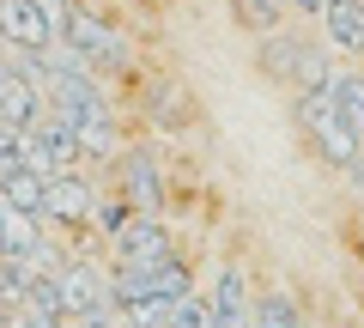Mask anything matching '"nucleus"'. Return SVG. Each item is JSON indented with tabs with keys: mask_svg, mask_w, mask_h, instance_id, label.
<instances>
[{
	"mask_svg": "<svg viewBox=\"0 0 364 328\" xmlns=\"http://www.w3.org/2000/svg\"><path fill=\"white\" fill-rule=\"evenodd\" d=\"M255 67H261L267 85L316 92V85H328V73H334V49H328L322 37H310V31H298V25H279V31H267V37L255 43Z\"/></svg>",
	"mask_w": 364,
	"mask_h": 328,
	"instance_id": "nucleus-1",
	"label": "nucleus"
},
{
	"mask_svg": "<svg viewBox=\"0 0 364 328\" xmlns=\"http://www.w3.org/2000/svg\"><path fill=\"white\" fill-rule=\"evenodd\" d=\"M291 116H298V128H304V140H310V152L322 158L328 171H346L352 158L364 152V140L340 122V110H334V97L316 85V92H291Z\"/></svg>",
	"mask_w": 364,
	"mask_h": 328,
	"instance_id": "nucleus-2",
	"label": "nucleus"
},
{
	"mask_svg": "<svg viewBox=\"0 0 364 328\" xmlns=\"http://www.w3.org/2000/svg\"><path fill=\"white\" fill-rule=\"evenodd\" d=\"M61 43H73L79 55L91 61V73L97 79H116V73H128V37H122L116 25H109L97 6H85V0H67V25H61Z\"/></svg>",
	"mask_w": 364,
	"mask_h": 328,
	"instance_id": "nucleus-3",
	"label": "nucleus"
},
{
	"mask_svg": "<svg viewBox=\"0 0 364 328\" xmlns=\"http://www.w3.org/2000/svg\"><path fill=\"white\" fill-rule=\"evenodd\" d=\"M104 189H109V183H91L85 171H55V176H49V207H43V225H55L73 250H85L91 213H97Z\"/></svg>",
	"mask_w": 364,
	"mask_h": 328,
	"instance_id": "nucleus-4",
	"label": "nucleus"
},
{
	"mask_svg": "<svg viewBox=\"0 0 364 328\" xmlns=\"http://www.w3.org/2000/svg\"><path fill=\"white\" fill-rule=\"evenodd\" d=\"M49 280H55V310H61V322H79L97 304H109V262H97L91 250H73Z\"/></svg>",
	"mask_w": 364,
	"mask_h": 328,
	"instance_id": "nucleus-5",
	"label": "nucleus"
},
{
	"mask_svg": "<svg viewBox=\"0 0 364 328\" xmlns=\"http://www.w3.org/2000/svg\"><path fill=\"white\" fill-rule=\"evenodd\" d=\"M109 171H116V176H109V189H116L134 213H164L170 183H164V164H158V152H152L146 140H128V146L116 152Z\"/></svg>",
	"mask_w": 364,
	"mask_h": 328,
	"instance_id": "nucleus-6",
	"label": "nucleus"
},
{
	"mask_svg": "<svg viewBox=\"0 0 364 328\" xmlns=\"http://www.w3.org/2000/svg\"><path fill=\"white\" fill-rule=\"evenodd\" d=\"M195 292V262L188 255H170L152 268H109V298L116 304H140V298H182Z\"/></svg>",
	"mask_w": 364,
	"mask_h": 328,
	"instance_id": "nucleus-7",
	"label": "nucleus"
},
{
	"mask_svg": "<svg viewBox=\"0 0 364 328\" xmlns=\"http://www.w3.org/2000/svg\"><path fill=\"white\" fill-rule=\"evenodd\" d=\"M176 250V231H170L158 213H134L116 237H109V268H152V262H170Z\"/></svg>",
	"mask_w": 364,
	"mask_h": 328,
	"instance_id": "nucleus-8",
	"label": "nucleus"
},
{
	"mask_svg": "<svg viewBox=\"0 0 364 328\" xmlns=\"http://www.w3.org/2000/svg\"><path fill=\"white\" fill-rule=\"evenodd\" d=\"M0 43L6 49H49V43H61V31L43 13V0H0Z\"/></svg>",
	"mask_w": 364,
	"mask_h": 328,
	"instance_id": "nucleus-9",
	"label": "nucleus"
},
{
	"mask_svg": "<svg viewBox=\"0 0 364 328\" xmlns=\"http://www.w3.org/2000/svg\"><path fill=\"white\" fill-rule=\"evenodd\" d=\"M213 328H255V292H249V268L225 262L213 280Z\"/></svg>",
	"mask_w": 364,
	"mask_h": 328,
	"instance_id": "nucleus-10",
	"label": "nucleus"
},
{
	"mask_svg": "<svg viewBox=\"0 0 364 328\" xmlns=\"http://www.w3.org/2000/svg\"><path fill=\"white\" fill-rule=\"evenodd\" d=\"M316 37L334 49V61H364V0H328L316 13Z\"/></svg>",
	"mask_w": 364,
	"mask_h": 328,
	"instance_id": "nucleus-11",
	"label": "nucleus"
},
{
	"mask_svg": "<svg viewBox=\"0 0 364 328\" xmlns=\"http://www.w3.org/2000/svg\"><path fill=\"white\" fill-rule=\"evenodd\" d=\"M43 110H49V97H43L37 85H31V79L18 73V61H13V55L0 49V116L13 122V128H31V122H37Z\"/></svg>",
	"mask_w": 364,
	"mask_h": 328,
	"instance_id": "nucleus-12",
	"label": "nucleus"
},
{
	"mask_svg": "<svg viewBox=\"0 0 364 328\" xmlns=\"http://www.w3.org/2000/svg\"><path fill=\"white\" fill-rule=\"evenodd\" d=\"M322 92L334 97L340 122H346V128L364 140V61H334V73H328Z\"/></svg>",
	"mask_w": 364,
	"mask_h": 328,
	"instance_id": "nucleus-13",
	"label": "nucleus"
},
{
	"mask_svg": "<svg viewBox=\"0 0 364 328\" xmlns=\"http://www.w3.org/2000/svg\"><path fill=\"white\" fill-rule=\"evenodd\" d=\"M31 243H43V219H37V213H25V207H13V201H0V255L18 262Z\"/></svg>",
	"mask_w": 364,
	"mask_h": 328,
	"instance_id": "nucleus-14",
	"label": "nucleus"
},
{
	"mask_svg": "<svg viewBox=\"0 0 364 328\" xmlns=\"http://www.w3.org/2000/svg\"><path fill=\"white\" fill-rule=\"evenodd\" d=\"M255 328H310L304 322V304L291 286H267L255 298Z\"/></svg>",
	"mask_w": 364,
	"mask_h": 328,
	"instance_id": "nucleus-15",
	"label": "nucleus"
},
{
	"mask_svg": "<svg viewBox=\"0 0 364 328\" xmlns=\"http://www.w3.org/2000/svg\"><path fill=\"white\" fill-rule=\"evenodd\" d=\"M231 18L249 31V37H267V31H279L291 18L286 0H231Z\"/></svg>",
	"mask_w": 364,
	"mask_h": 328,
	"instance_id": "nucleus-16",
	"label": "nucleus"
},
{
	"mask_svg": "<svg viewBox=\"0 0 364 328\" xmlns=\"http://www.w3.org/2000/svg\"><path fill=\"white\" fill-rule=\"evenodd\" d=\"M128 219H134V207L116 195V189H104V201H97V213H91V231H104V243H109V237H116Z\"/></svg>",
	"mask_w": 364,
	"mask_h": 328,
	"instance_id": "nucleus-17",
	"label": "nucleus"
},
{
	"mask_svg": "<svg viewBox=\"0 0 364 328\" xmlns=\"http://www.w3.org/2000/svg\"><path fill=\"white\" fill-rule=\"evenodd\" d=\"M164 328H213V304L200 298V292H182V298L170 304V322Z\"/></svg>",
	"mask_w": 364,
	"mask_h": 328,
	"instance_id": "nucleus-18",
	"label": "nucleus"
},
{
	"mask_svg": "<svg viewBox=\"0 0 364 328\" xmlns=\"http://www.w3.org/2000/svg\"><path fill=\"white\" fill-rule=\"evenodd\" d=\"M340 176H346V183H352V195H358V201H364V152H358V158H352V164H346V171H340Z\"/></svg>",
	"mask_w": 364,
	"mask_h": 328,
	"instance_id": "nucleus-19",
	"label": "nucleus"
},
{
	"mask_svg": "<svg viewBox=\"0 0 364 328\" xmlns=\"http://www.w3.org/2000/svg\"><path fill=\"white\" fill-rule=\"evenodd\" d=\"M286 6H291V13H304V18H316V13L328 6V0H286Z\"/></svg>",
	"mask_w": 364,
	"mask_h": 328,
	"instance_id": "nucleus-20",
	"label": "nucleus"
},
{
	"mask_svg": "<svg viewBox=\"0 0 364 328\" xmlns=\"http://www.w3.org/2000/svg\"><path fill=\"white\" fill-rule=\"evenodd\" d=\"M358 225H364V201H358Z\"/></svg>",
	"mask_w": 364,
	"mask_h": 328,
	"instance_id": "nucleus-21",
	"label": "nucleus"
},
{
	"mask_svg": "<svg viewBox=\"0 0 364 328\" xmlns=\"http://www.w3.org/2000/svg\"><path fill=\"white\" fill-rule=\"evenodd\" d=\"M0 128H13V122H6V116H0Z\"/></svg>",
	"mask_w": 364,
	"mask_h": 328,
	"instance_id": "nucleus-22",
	"label": "nucleus"
},
{
	"mask_svg": "<svg viewBox=\"0 0 364 328\" xmlns=\"http://www.w3.org/2000/svg\"><path fill=\"white\" fill-rule=\"evenodd\" d=\"M0 268H6V255H0Z\"/></svg>",
	"mask_w": 364,
	"mask_h": 328,
	"instance_id": "nucleus-23",
	"label": "nucleus"
}]
</instances>
